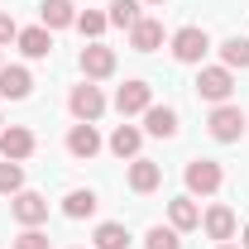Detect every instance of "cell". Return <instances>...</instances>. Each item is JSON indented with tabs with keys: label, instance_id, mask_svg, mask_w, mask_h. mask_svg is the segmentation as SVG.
Segmentation results:
<instances>
[{
	"label": "cell",
	"instance_id": "obj_13",
	"mask_svg": "<svg viewBox=\"0 0 249 249\" xmlns=\"http://www.w3.org/2000/svg\"><path fill=\"white\" fill-rule=\"evenodd\" d=\"M29 91H34L29 67H0V96H5V101H24Z\"/></svg>",
	"mask_w": 249,
	"mask_h": 249
},
{
	"label": "cell",
	"instance_id": "obj_33",
	"mask_svg": "<svg viewBox=\"0 0 249 249\" xmlns=\"http://www.w3.org/2000/svg\"><path fill=\"white\" fill-rule=\"evenodd\" d=\"M0 67H5V62H0Z\"/></svg>",
	"mask_w": 249,
	"mask_h": 249
},
{
	"label": "cell",
	"instance_id": "obj_2",
	"mask_svg": "<svg viewBox=\"0 0 249 249\" xmlns=\"http://www.w3.org/2000/svg\"><path fill=\"white\" fill-rule=\"evenodd\" d=\"M211 139H220V144H235V139H245V110H240V106H230V101H225V106H216V110H211Z\"/></svg>",
	"mask_w": 249,
	"mask_h": 249
},
{
	"label": "cell",
	"instance_id": "obj_19",
	"mask_svg": "<svg viewBox=\"0 0 249 249\" xmlns=\"http://www.w3.org/2000/svg\"><path fill=\"white\" fill-rule=\"evenodd\" d=\"M158 43H163V24H158V19H139V24L129 29V48H134V53H154Z\"/></svg>",
	"mask_w": 249,
	"mask_h": 249
},
{
	"label": "cell",
	"instance_id": "obj_15",
	"mask_svg": "<svg viewBox=\"0 0 249 249\" xmlns=\"http://www.w3.org/2000/svg\"><path fill=\"white\" fill-rule=\"evenodd\" d=\"M201 225H206V235L220 240V245H225V240H235V211H230V206H211V211L201 216Z\"/></svg>",
	"mask_w": 249,
	"mask_h": 249
},
{
	"label": "cell",
	"instance_id": "obj_10",
	"mask_svg": "<svg viewBox=\"0 0 249 249\" xmlns=\"http://www.w3.org/2000/svg\"><path fill=\"white\" fill-rule=\"evenodd\" d=\"M158 182H163V168H158L154 158H129V192L149 196Z\"/></svg>",
	"mask_w": 249,
	"mask_h": 249
},
{
	"label": "cell",
	"instance_id": "obj_23",
	"mask_svg": "<svg viewBox=\"0 0 249 249\" xmlns=\"http://www.w3.org/2000/svg\"><path fill=\"white\" fill-rule=\"evenodd\" d=\"M110 24H120V29H134L144 15H139V0H110V15H106Z\"/></svg>",
	"mask_w": 249,
	"mask_h": 249
},
{
	"label": "cell",
	"instance_id": "obj_7",
	"mask_svg": "<svg viewBox=\"0 0 249 249\" xmlns=\"http://www.w3.org/2000/svg\"><path fill=\"white\" fill-rule=\"evenodd\" d=\"M154 106V87L149 82H124L120 91H115V110L120 115H144Z\"/></svg>",
	"mask_w": 249,
	"mask_h": 249
},
{
	"label": "cell",
	"instance_id": "obj_27",
	"mask_svg": "<svg viewBox=\"0 0 249 249\" xmlns=\"http://www.w3.org/2000/svg\"><path fill=\"white\" fill-rule=\"evenodd\" d=\"M144 240H149V249H182V240H178V230H173V225H168V230H163V225H154Z\"/></svg>",
	"mask_w": 249,
	"mask_h": 249
},
{
	"label": "cell",
	"instance_id": "obj_11",
	"mask_svg": "<svg viewBox=\"0 0 249 249\" xmlns=\"http://www.w3.org/2000/svg\"><path fill=\"white\" fill-rule=\"evenodd\" d=\"M67 154L72 158H96L101 154V134H96V124H72V134H67Z\"/></svg>",
	"mask_w": 249,
	"mask_h": 249
},
{
	"label": "cell",
	"instance_id": "obj_32",
	"mask_svg": "<svg viewBox=\"0 0 249 249\" xmlns=\"http://www.w3.org/2000/svg\"><path fill=\"white\" fill-rule=\"evenodd\" d=\"M0 129H5V120H0Z\"/></svg>",
	"mask_w": 249,
	"mask_h": 249
},
{
	"label": "cell",
	"instance_id": "obj_8",
	"mask_svg": "<svg viewBox=\"0 0 249 249\" xmlns=\"http://www.w3.org/2000/svg\"><path fill=\"white\" fill-rule=\"evenodd\" d=\"M82 72H87V82L110 77V72H115V48H106V43H87V48H82Z\"/></svg>",
	"mask_w": 249,
	"mask_h": 249
},
{
	"label": "cell",
	"instance_id": "obj_16",
	"mask_svg": "<svg viewBox=\"0 0 249 249\" xmlns=\"http://www.w3.org/2000/svg\"><path fill=\"white\" fill-rule=\"evenodd\" d=\"M38 15H43V29H67V24H77V5H72V0H43Z\"/></svg>",
	"mask_w": 249,
	"mask_h": 249
},
{
	"label": "cell",
	"instance_id": "obj_26",
	"mask_svg": "<svg viewBox=\"0 0 249 249\" xmlns=\"http://www.w3.org/2000/svg\"><path fill=\"white\" fill-rule=\"evenodd\" d=\"M106 24H110V19H106L101 10H82V15H77V29L87 34V38H101V34H106Z\"/></svg>",
	"mask_w": 249,
	"mask_h": 249
},
{
	"label": "cell",
	"instance_id": "obj_18",
	"mask_svg": "<svg viewBox=\"0 0 249 249\" xmlns=\"http://www.w3.org/2000/svg\"><path fill=\"white\" fill-rule=\"evenodd\" d=\"M139 144H144V129L115 124V134H110V154H115V158H139Z\"/></svg>",
	"mask_w": 249,
	"mask_h": 249
},
{
	"label": "cell",
	"instance_id": "obj_3",
	"mask_svg": "<svg viewBox=\"0 0 249 249\" xmlns=\"http://www.w3.org/2000/svg\"><path fill=\"white\" fill-rule=\"evenodd\" d=\"M67 110H72L82 124H96V120H101V110H106V96H101V87H91V82L72 87V96H67Z\"/></svg>",
	"mask_w": 249,
	"mask_h": 249
},
{
	"label": "cell",
	"instance_id": "obj_22",
	"mask_svg": "<svg viewBox=\"0 0 249 249\" xmlns=\"http://www.w3.org/2000/svg\"><path fill=\"white\" fill-rule=\"evenodd\" d=\"M91 240H96L91 249H129V230H124L120 220H106V225H96Z\"/></svg>",
	"mask_w": 249,
	"mask_h": 249
},
{
	"label": "cell",
	"instance_id": "obj_5",
	"mask_svg": "<svg viewBox=\"0 0 249 249\" xmlns=\"http://www.w3.org/2000/svg\"><path fill=\"white\" fill-rule=\"evenodd\" d=\"M230 91H235V77H230V67H201V77H196V96H201V101H216V106H225V101H230Z\"/></svg>",
	"mask_w": 249,
	"mask_h": 249
},
{
	"label": "cell",
	"instance_id": "obj_21",
	"mask_svg": "<svg viewBox=\"0 0 249 249\" xmlns=\"http://www.w3.org/2000/svg\"><path fill=\"white\" fill-rule=\"evenodd\" d=\"M220 67H230V72L240 67V72H249V38H240V34L225 38V43H220Z\"/></svg>",
	"mask_w": 249,
	"mask_h": 249
},
{
	"label": "cell",
	"instance_id": "obj_24",
	"mask_svg": "<svg viewBox=\"0 0 249 249\" xmlns=\"http://www.w3.org/2000/svg\"><path fill=\"white\" fill-rule=\"evenodd\" d=\"M15 192H24V168L19 163H0V196H15Z\"/></svg>",
	"mask_w": 249,
	"mask_h": 249
},
{
	"label": "cell",
	"instance_id": "obj_9",
	"mask_svg": "<svg viewBox=\"0 0 249 249\" xmlns=\"http://www.w3.org/2000/svg\"><path fill=\"white\" fill-rule=\"evenodd\" d=\"M34 154V134L24 124H10V129H0V158H10V163H24Z\"/></svg>",
	"mask_w": 249,
	"mask_h": 249
},
{
	"label": "cell",
	"instance_id": "obj_4",
	"mask_svg": "<svg viewBox=\"0 0 249 249\" xmlns=\"http://www.w3.org/2000/svg\"><path fill=\"white\" fill-rule=\"evenodd\" d=\"M206 53H211V34H206V29L187 24V29L173 34V58H178V62H201Z\"/></svg>",
	"mask_w": 249,
	"mask_h": 249
},
{
	"label": "cell",
	"instance_id": "obj_25",
	"mask_svg": "<svg viewBox=\"0 0 249 249\" xmlns=\"http://www.w3.org/2000/svg\"><path fill=\"white\" fill-rule=\"evenodd\" d=\"M10 249H53V240H48V235H43L38 225H24V230H19V235L10 240Z\"/></svg>",
	"mask_w": 249,
	"mask_h": 249
},
{
	"label": "cell",
	"instance_id": "obj_31",
	"mask_svg": "<svg viewBox=\"0 0 249 249\" xmlns=\"http://www.w3.org/2000/svg\"><path fill=\"white\" fill-rule=\"evenodd\" d=\"M220 249H240V245H230V240H225V245H220Z\"/></svg>",
	"mask_w": 249,
	"mask_h": 249
},
{
	"label": "cell",
	"instance_id": "obj_28",
	"mask_svg": "<svg viewBox=\"0 0 249 249\" xmlns=\"http://www.w3.org/2000/svg\"><path fill=\"white\" fill-rule=\"evenodd\" d=\"M15 38H19V24L10 15H0V43H15Z\"/></svg>",
	"mask_w": 249,
	"mask_h": 249
},
{
	"label": "cell",
	"instance_id": "obj_6",
	"mask_svg": "<svg viewBox=\"0 0 249 249\" xmlns=\"http://www.w3.org/2000/svg\"><path fill=\"white\" fill-rule=\"evenodd\" d=\"M10 216L19 220V225H43V220H48V196H38V192H15V196H10Z\"/></svg>",
	"mask_w": 249,
	"mask_h": 249
},
{
	"label": "cell",
	"instance_id": "obj_14",
	"mask_svg": "<svg viewBox=\"0 0 249 249\" xmlns=\"http://www.w3.org/2000/svg\"><path fill=\"white\" fill-rule=\"evenodd\" d=\"M19 53L24 58H48L53 53V29H43V24H34V29H19Z\"/></svg>",
	"mask_w": 249,
	"mask_h": 249
},
{
	"label": "cell",
	"instance_id": "obj_30",
	"mask_svg": "<svg viewBox=\"0 0 249 249\" xmlns=\"http://www.w3.org/2000/svg\"><path fill=\"white\" fill-rule=\"evenodd\" d=\"M139 5H163V0H139Z\"/></svg>",
	"mask_w": 249,
	"mask_h": 249
},
{
	"label": "cell",
	"instance_id": "obj_29",
	"mask_svg": "<svg viewBox=\"0 0 249 249\" xmlns=\"http://www.w3.org/2000/svg\"><path fill=\"white\" fill-rule=\"evenodd\" d=\"M240 249H249V225H245V240H240Z\"/></svg>",
	"mask_w": 249,
	"mask_h": 249
},
{
	"label": "cell",
	"instance_id": "obj_1",
	"mask_svg": "<svg viewBox=\"0 0 249 249\" xmlns=\"http://www.w3.org/2000/svg\"><path fill=\"white\" fill-rule=\"evenodd\" d=\"M182 178H187V192H192V196H211V192H220V182H225L220 163H211V158H192Z\"/></svg>",
	"mask_w": 249,
	"mask_h": 249
},
{
	"label": "cell",
	"instance_id": "obj_17",
	"mask_svg": "<svg viewBox=\"0 0 249 249\" xmlns=\"http://www.w3.org/2000/svg\"><path fill=\"white\" fill-rule=\"evenodd\" d=\"M91 211H96V192L91 187H72V192L62 196V216L67 220H87Z\"/></svg>",
	"mask_w": 249,
	"mask_h": 249
},
{
	"label": "cell",
	"instance_id": "obj_12",
	"mask_svg": "<svg viewBox=\"0 0 249 249\" xmlns=\"http://www.w3.org/2000/svg\"><path fill=\"white\" fill-rule=\"evenodd\" d=\"M144 134L173 139V134H178V110H173V106H149V110H144Z\"/></svg>",
	"mask_w": 249,
	"mask_h": 249
},
{
	"label": "cell",
	"instance_id": "obj_20",
	"mask_svg": "<svg viewBox=\"0 0 249 249\" xmlns=\"http://www.w3.org/2000/svg\"><path fill=\"white\" fill-rule=\"evenodd\" d=\"M168 220H173V230H196L201 225V211H196L192 196H173L168 201Z\"/></svg>",
	"mask_w": 249,
	"mask_h": 249
}]
</instances>
